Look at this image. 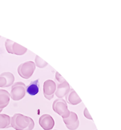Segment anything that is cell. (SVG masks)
Masks as SVG:
<instances>
[{
	"label": "cell",
	"instance_id": "obj_1",
	"mask_svg": "<svg viewBox=\"0 0 121 130\" xmlns=\"http://www.w3.org/2000/svg\"><path fill=\"white\" fill-rule=\"evenodd\" d=\"M34 122L30 117L20 113L15 114L11 118V127L16 130H32Z\"/></svg>",
	"mask_w": 121,
	"mask_h": 130
},
{
	"label": "cell",
	"instance_id": "obj_5",
	"mask_svg": "<svg viewBox=\"0 0 121 130\" xmlns=\"http://www.w3.org/2000/svg\"><path fill=\"white\" fill-rule=\"evenodd\" d=\"M11 118L6 114H0V129L11 127Z\"/></svg>",
	"mask_w": 121,
	"mask_h": 130
},
{
	"label": "cell",
	"instance_id": "obj_4",
	"mask_svg": "<svg viewBox=\"0 0 121 130\" xmlns=\"http://www.w3.org/2000/svg\"><path fill=\"white\" fill-rule=\"evenodd\" d=\"M10 101V94L5 90L0 89V109L7 107Z\"/></svg>",
	"mask_w": 121,
	"mask_h": 130
},
{
	"label": "cell",
	"instance_id": "obj_6",
	"mask_svg": "<svg viewBox=\"0 0 121 130\" xmlns=\"http://www.w3.org/2000/svg\"><path fill=\"white\" fill-rule=\"evenodd\" d=\"M47 115L42 116L39 119V124L45 130H48L50 128V119Z\"/></svg>",
	"mask_w": 121,
	"mask_h": 130
},
{
	"label": "cell",
	"instance_id": "obj_2",
	"mask_svg": "<svg viewBox=\"0 0 121 130\" xmlns=\"http://www.w3.org/2000/svg\"><path fill=\"white\" fill-rule=\"evenodd\" d=\"M26 94V86L21 82L17 83L12 87L10 96L14 101L22 99Z\"/></svg>",
	"mask_w": 121,
	"mask_h": 130
},
{
	"label": "cell",
	"instance_id": "obj_7",
	"mask_svg": "<svg viewBox=\"0 0 121 130\" xmlns=\"http://www.w3.org/2000/svg\"><path fill=\"white\" fill-rule=\"evenodd\" d=\"M3 109H0V113L3 111Z\"/></svg>",
	"mask_w": 121,
	"mask_h": 130
},
{
	"label": "cell",
	"instance_id": "obj_3",
	"mask_svg": "<svg viewBox=\"0 0 121 130\" xmlns=\"http://www.w3.org/2000/svg\"><path fill=\"white\" fill-rule=\"evenodd\" d=\"M39 79L31 81L28 86L26 87V91L31 96L35 95L39 92Z\"/></svg>",
	"mask_w": 121,
	"mask_h": 130
}]
</instances>
